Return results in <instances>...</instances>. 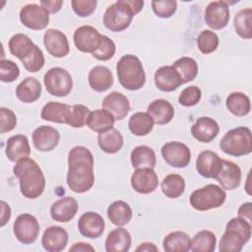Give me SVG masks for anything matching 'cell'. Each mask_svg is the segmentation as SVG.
<instances>
[{
    "instance_id": "4fadbf2b",
    "label": "cell",
    "mask_w": 252,
    "mask_h": 252,
    "mask_svg": "<svg viewBox=\"0 0 252 252\" xmlns=\"http://www.w3.org/2000/svg\"><path fill=\"white\" fill-rule=\"evenodd\" d=\"M205 22L213 30H221L229 21V7L225 1H213L205 10Z\"/></svg>"
},
{
    "instance_id": "8992f818",
    "label": "cell",
    "mask_w": 252,
    "mask_h": 252,
    "mask_svg": "<svg viewBox=\"0 0 252 252\" xmlns=\"http://www.w3.org/2000/svg\"><path fill=\"white\" fill-rule=\"evenodd\" d=\"M226 199L223 188L216 184H208L190 195V205L197 211H208L220 207Z\"/></svg>"
},
{
    "instance_id": "6da1fadb",
    "label": "cell",
    "mask_w": 252,
    "mask_h": 252,
    "mask_svg": "<svg viewBox=\"0 0 252 252\" xmlns=\"http://www.w3.org/2000/svg\"><path fill=\"white\" fill-rule=\"evenodd\" d=\"M67 184L75 193L89 191L94 183V156L83 146L72 148L68 154Z\"/></svg>"
},
{
    "instance_id": "ee69618b",
    "label": "cell",
    "mask_w": 252,
    "mask_h": 252,
    "mask_svg": "<svg viewBox=\"0 0 252 252\" xmlns=\"http://www.w3.org/2000/svg\"><path fill=\"white\" fill-rule=\"evenodd\" d=\"M90 112V109L83 104H75L71 106L67 124L74 128H82L87 123Z\"/></svg>"
},
{
    "instance_id": "681fc988",
    "label": "cell",
    "mask_w": 252,
    "mask_h": 252,
    "mask_svg": "<svg viewBox=\"0 0 252 252\" xmlns=\"http://www.w3.org/2000/svg\"><path fill=\"white\" fill-rule=\"evenodd\" d=\"M44 55L41 51V49L37 46L34 50V52L24 62H22V64L24 65L25 69L31 73H35L37 71H39L43 65H44Z\"/></svg>"
},
{
    "instance_id": "f1b7e54d",
    "label": "cell",
    "mask_w": 252,
    "mask_h": 252,
    "mask_svg": "<svg viewBox=\"0 0 252 252\" xmlns=\"http://www.w3.org/2000/svg\"><path fill=\"white\" fill-rule=\"evenodd\" d=\"M131 235L125 228L111 230L105 239V250L107 252H126L131 246Z\"/></svg>"
},
{
    "instance_id": "7c38bea8",
    "label": "cell",
    "mask_w": 252,
    "mask_h": 252,
    "mask_svg": "<svg viewBox=\"0 0 252 252\" xmlns=\"http://www.w3.org/2000/svg\"><path fill=\"white\" fill-rule=\"evenodd\" d=\"M101 36L96 29L92 26L79 27L74 32V43L78 50L93 53L100 44Z\"/></svg>"
},
{
    "instance_id": "6f0895ef",
    "label": "cell",
    "mask_w": 252,
    "mask_h": 252,
    "mask_svg": "<svg viewBox=\"0 0 252 252\" xmlns=\"http://www.w3.org/2000/svg\"><path fill=\"white\" fill-rule=\"evenodd\" d=\"M126 3L131 7L134 14H138L144 6V1L142 0H126Z\"/></svg>"
},
{
    "instance_id": "d6986e66",
    "label": "cell",
    "mask_w": 252,
    "mask_h": 252,
    "mask_svg": "<svg viewBox=\"0 0 252 252\" xmlns=\"http://www.w3.org/2000/svg\"><path fill=\"white\" fill-rule=\"evenodd\" d=\"M68 242L67 231L58 225L47 227L42 235L41 244L48 252H59L65 249Z\"/></svg>"
},
{
    "instance_id": "f6af8a7d",
    "label": "cell",
    "mask_w": 252,
    "mask_h": 252,
    "mask_svg": "<svg viewBox=\"0 0 252 252\" xmlns=\"http://www.w3.org/2000/svg\"><path fill=\"white\" fill-rule=\"evenodd\" d=\"M115 51H116V46L114 41L110 39L108 36L102 35L99 46L95 51L92 53V55L97 60L106 61L114 56Z\"/></svg>"
},
{
    "instance_id": "3957f363",
    "label": "cell",
    "mask_w": 252,
    "mask_h": 252,
    "mask_svg": "<svg viewBox=\"0 0 252 252\" xmlns=\"http://www.w3.org/2000/svg\"><path fill=\"white\" fill-rule=\"evenodd\" d=\"M252 224L242 218H233L226 223L219 250L220 252H239L242 250L251 236Z\"/></svg>"
},
{
    "instance_id": "7bdbcfd3",
    "label": "cell",
    "mask_w": 252,
    "mask_h": 252,
    "mask_svg": "<svg viewBox=\"0 0 252 252\" xmlns=\"http://www.w3.org/2000/svg\"><path fill=\"white\" fill-rule=\"evenodd\" d=\"M197 45L203 54L212 53L219 46V36L213 31L204 30L197 37Z\"/></svg>"
},
{
    "instance_id": "f35d334b",
    "label": "cell",
    "mask_w": 252,
    "mask_h": 252,
    "mask_svg": "<svg viewBox=\"0 0 252 252\" xmlns=\"http://www.w3.org/2000/svg\"><path fill=\"white\" fill-rule=\"evenodd\" d=\"M162 193L170 199L180 197L185 190L184 178L179 174H168L161 181Z\"/></svg>"
},
{
    "instance_id": "8d00e7d4",
    "label": "cell",
    "mask_w": 252,
    "mask_h": 252,
    "mask_svg": "<svg viewBox=\"0 0 252 252\" xmlns=\"http://www.w3.org/2000/svg\"><path fill=\"white\" fill-rule=\"evenodd\" d=\"M154 120L148 112H136L131 115L128 126L132 134L135 136H146L154 128Z\"/></svg>"
},
{
    "instance_id": "4dcf8cb0",
    "label": "cell",
    "mask_w": 252,
    "mask_h": 252,
    "mask_svg": "<svg viewBox=\"0 0 252 252\" xmlns=\"http://www.w3.org/2000/svg\"><path fill=\"white\" fill-rule=\"evenodd\" d=\"M40 94L41 85L35 78L32 77H27L24 79L16 89L17 97L25 103H31L37 100Z\"/></svg>"
},
{
    "instance_id": "e575fe53",
    "label": "cell",
    "mask_w": 252,
    "mask_h": 252,
    "mask_svg": "<svg viewBox=\"0 0 252 252\" xmlns=\"http://www.w3.org/2000/svg\"><path fill=\"white\" fill-rule=\"evenodd\" d=\"M97 143L104 153L115 154L119 152L123 146V137L117 129L111 128L98 134Z\"/></svg>"
},
{
    "instance_id": "d4e9b609",
    "label": "cell",
    "mask_w": 252,
    "mask_h": 252,
    "mask_svg": "<svg viewBox=\"0 0 252 252\" xmlns=\"http://www.w3.org/2000/svg\"><path fill=\"white\" fill-rule=\"evenodd\" d=\"M5 154L12 162H17L31 155V147L29 140L25 135L18 134L7 140Z\"/></svg>"
},
{
    "instance_id": "484cf974",
    "label": "cell",
    "mask_w": 252,
    "mask_h": 252,
    "mask_svg": "<svg viewBox=\"0 0 252 252\" xmlns=\"http://www.w3.org/2000/svg\"><path fill=\"white\" fill-rule=\"evenodd\" d=\"M8 45L11 54L20 59L21 62L27 60L37 47V45L34 44L32 39L24 33L14 34L10 38Z\"/></svg>"
},
{
    "instance_id": "cb8c5ba5",
    "label": "cell",
    "mask_w": 252,
    "mask_h": 252,
    "mask_svg": "<svg viewBox=\"0 0 252 252\" xmlns=\"http://www.w3.org/2000/svg\"><path fill=\"white\" fill-rule=\"evenodd\" d=\"M103 109L109 111L116 120H122L130 110V103L126 95L119 92H111L102 100Z\"/></svg>"
},
{
    "instance_id": "680465c9",
    "label": "cell",
    "mask_w": 252,
    "mask_h": 252,
    "mask_svg": "<svg viewBox=\"0 0 252 252\" xmlns=\"http://www.w3.org/2000/svg\"><path fill=\"white\" fill-rule=\"evenodd\" d=\"M136 251L139 252V251H146V252H151V251H158V247L152 243V242H144V243H141L137 248H136Z\"/></svg>"
},
{
    "instance_id": "52a82bcc",
    "label": "cell",
    "mask_w": 252,
    "mask_h": 252,
    "mask_svg": "<svg viewBox=\"0 0 252 252\" xmlns=\"http://www.w3.org/2000/svg\"><path fill=\"white\" fill-rule=\"evenodd\" d=\"M134 15L133 10L126 3V0H118L105 10L103 24L111 32H122L130 26Z\"/></svg>"
},
{
    "instance_id": "7a4b0ae2",
    "label": "cell",
    "mask_w": 252,
    "mask_h": 252,
    "mask_svg": "<svg viewBox=\"0 0 252 252\" xmlns=\"http://www.w3.org/2000/svg\"><path fill=\"white\" fill-rule=\"evenodd\" d=\"M13 172L20 181V190L24 197L36 199L43 193L45 177L41 168L33 159L25 158L17 161Z\"/></svg>"
},
{
    "instance_id": "f546056e",
    "label": "cell",
    "mask_w": 252,
    "mask_h": 252,
    "mask_svg": "<svg viewBox=\"0 0 252 252\" xmlns=\"http://www.w3.org/2000/svg\"><path fill=\"white\" fill-rule=\"evenodd\" d=\"M70 110L71 106L68 104L57 101H49L42 107L40 117L46 121L67 124Z\"/></svg>"
},
{
    "instance_id": "5b68a950",
    "label": "cell",
    "mask_w": 252,
    "mask_h": 252,
    "mask_svg": "<svg viewBox=\"0 0 252 252\" xmlns=\"http://www.w3.org/2000/svg\"><path fill=\"white\" fill-rule=\"evenodd\" d=\"M220 150L233 157H241L252 152V133L250 128L240 126L226 132L220 142Z\"/></svg>"
},
{
    "instance_id": "5bb4252c",
    "label": "cell",
    "mask_w": 252,
    "mask_h": 252,
    "mask_svg": "<svg viewBox=\"0 0 252 252\" xmlns=\"http://www.w3.org/2000/svg\"><path fill=\"white\" fill-rule=\"evenodd\" d=\"M131 185L136 192L149 194L158 188V177L154 168H137L131 176Z\"/></svg>"
},
{
    "instance_id": "2e32d148",
    "label": "cell",
    "mask_w": 252,
    "mask_h": 252,
    "mask_svg": "<svg viewBox=\"0 0 252 252\" xmlns=\"http://www.w3.org/2000/svg\"><path fill=\"white\" fill-rule=\"evenodd\" d=\"M222 166V159L212 151L206 150L196 159V170L205 178H216Z\"/></svg>"
},
{
    "instance_id": "44dd1931",
    "label": "cell",
    "mask_w": 252,
    "mask_h": 252,
    "mask_svg": "<svg viewBox=\"0 0 252 252\" xmlns=\"http://www.w3.org/2000/svg\"><path fill=\"white\" fill-rule=\"evenodd\" d=\"M78 208V202L74 198L63 197L51 205L50 216L56 221L68 222L76 216Z\"/></svg>"
},
{
    "instance_id": "ffe728a7",
    "label": "cell",
    "mask_w": 252,
    "mask_h": 252,
    "mask_svg": "<svg viewBox=\"0 0 252 252\" xmlns=\"http://www.w3.org/2000/svg\"><path fill=\"white\" fill-rule=\"evenodd\" d=\"M219 132V124L211 117H200L191 127L193 138L201 143L212 142L218 136Z\"/></svg>"
},
{
    "instance_id": "7402d4cb",
    "label": "cell",
    "mask_w": 252,
    "mask_h": 252,
    "mask_svg": "<svg viewBox=\"0 0 252 252\" xmlns=\"http://www.w3.org/2000/svg\"><path fill=\"white\" fill-rule=\"evenodd\" d=\"M155 84L162 92H173L183 84L180 76L171 65L162 66L155 73Z\"/></svg>"
},
{
    "instance_id": "11a10c76",
    "label": "cell",
    "mask_w": 252,
    "mask_h": 252,
    "mask_svg": "<svg viewBox=\"0 0 252 252\" xmlns=\"http://www.w3.org/2000/svg\"><path fill=\"white\" fill-rule=\"evenodd\" d=\"M0 205H1V223H0V225L4 226L9 221V220L11 218V208L5 201H1Z\"/></svg>"
},
{
    "instance_id": "d6a6232c",
    "label": "cell",
    "mask_w": 252,
    "mask_h": 252,
    "mask_svg": "<svg viewBox=\"0 0 252 252\" xmlns=\"http://www.w3.org/2000/svg\"><path fill=\"white\" fill-rule=\"evenodd\" d=\"M132 209L130 206L121 200L111 203L107 208V217L109 220L116 226L127 224L132 219Z\"/></svg>"
},
{
    "instance_id": "816d5d0a",
    "label": "cell",
    "mask_w": 252,
    "mask_h": 252,
    "mask_svg": "<svg viewBox=\"0 0 252 252\" xmlns=\"http://www.w3.org/2000/svg\"><path fill=\"white\" fill-rule=\"evenodd\" d=\"M0 117H1V129L0 133L4 134L12 131L17 124L16 114L9 108L1 107L0 108Z\"/></svg>"
},
{
    "instance_id": "1f68e13d",
    "label": "cell",
    "mask_w": 252,
    "mask_h": 252,
    "mask_svg": "<svg viewBox=\"0 0 252 252\" xmlns=\"http://www.w3.org/2000/svg\"><path fill=\"white\" fill-rule=\"evenodd\" d=\"M115 120V117L109 111L96 109L90 112L86 124L91 130L99 134L113 128Z\"/></svg>"
},
{
    "instance_id": "ab89813d",
    "label": "cell",
    "mask_w": 252,
    "mask_h": 252,
    "mask_svg": "<svg viewBox=\"0 0 252 252\" xmlns=\"http://www.w3.org/2000/svg\"><path fill=\"white\" fill-rule=\"evenodd\" d=\"M217 237L210 230L197 232L191 240V250L193 252H214L216 249Z\"/></svg>"
},
{
    "instance_id": "ba28073f",
    "label": "cell",
    "mask_w": 252,
    "mask_h": 252,
    "mask_svg": "<svg viewBox=\"0 0 252 252\" xmlns=\"http://www.w3.org/2000/svg\"><path fill=\"white\" fill-rule=\"evenodd\" d=\"M46 91L54 96H66L73 88V80L70 73L60 67L49 69L43 78Z\"/></svg>"
},
{
    "instance_id": "4316f807",
    "label": "cell",
    "mask_w": 252,
    "mask_h": 252,
    "mask_svg": "<svg viewBox=\"0 0 252 252\" xmlns=\"http://www.w3.org/2000/svg\"><path fill=\"white\" fill-rule=\"evenodd\" d=\"M88 80L90 87L97 93L105 92L113 85V75L105 66H94L92 68Z\"/></svg>"
},
{
    "instance_id": "603a6c76",
    "label": "cell",
    "mask_w": 252,
    "mask_h": 252,
    "mask_svg": "<svg viewBox=\"0 0 252 252\" xmlns=\"http://www.w3.org/2000/svg\"><path fill=\"white\" fill-rule=\"evenodd\" d=\"M225 190L236 189L241 181V169L233 161L222 159V166L215 178Z\"/></svg>"
},
{
    "instance_id": "b9f144b4",
    "label": "cell",
    "mask_w": 252,
    "mask_h": 252,
    "mask_svg": "<svg viewBox=\"0 0 252 252\" xmlns=\"http://www.w3.org/2000/svg\"><path fill=\"white\" fill-rule=\"evenodd\" d=\"M172 66L180 76L183 84L193 81L198 74V64L191 57H181L177 59Z\"/></svg>"
},
{
    "instance_id": "836d02e7",
    "label": "cell",
    "mask_w": 252,
    "mask_h": 252,
    "mask_svg": "<svg viewBox=\"0 0 252 252\" xmlns=\"http://www.w3.org/2000/svg\"><path fill=\"white\" fill-rule=\"evenodd\" d=\"M131 163L134 168L150 167L154 168L157 163V158L154 150L148 146H138L131 152Z\"/></svg>"
},
{
    "instance_id": "60d3db41",
    "label": "cell",
    "mask_w": 252,
    "mask_h": 252,
    "mask_svg": "<svg viewBox=\"0 0 252 252\" xmlns=\"http://www.w3.org/2000/svg\"><path fill=\"white\" fill-rule=\"evenodd\" d=\"M233 25L236 33L240 37L250 39L252 37V9L240 10L234 17Z\"/></svg>"
},
{
    "instance_id": "c3c4849f",
    "label": "cell",
    "mask_w": 252,
    "mask_h": 252,
    "mask_svg": "<svg viewBox=\"0 0 252 252\" xmlns=\"http://www.w3.org/2000/svg\"><path fill=\"white\" fill-rule=\"evenodd\" d=\"M201 90L197 86H189L185 88L178 96V101L183 106H194L201 99Z\"/></svg>"
},
{
    "instance_id": "db71d44e",
    "label": "cell",
    "mask_w": 252,
    "mask_h": 252,
    "mask_svg": "<svg viewBox=\"0 0 252 252\" xmlns=\"http://www.w3.org/2000/svg\"><path fill=\"white\" fill-rule=\"evenodd\" d=\"M237 215L239 218L246 220L248 222L252 224V203L247 202L242 204L238 209Z\"/></svg>"
},
{
    "instance_id": "74e56055",
    "label": "cell",
    "mask_w": 252,
    "mask_h": 252,
    "mask_svg": "<svg viewBox=\"0 0 252 252\" xmlns=\"http://www.w3.org/2000/svg\"><path fill=\"white\" fill-rule=\"evenodd\" d=\"M227 109L235 116H245L250 112V98L243 93L234 92L228 94L225 101Z\"/></svg>"
},
{
    "instance_id": "8fae6325",
    "label": "cell",
    "mask_w": 252,
    "mask_h": 252,
    "mask_svg": "<svg viewBox=\"0 0 252 252\" xmlns=\"http://www.w3.org/2000/svg\"><path fill=\"white\" fill-rule=\"evenodd\" d=\"M20 20L28 29L39 31L47 27L49 23V13L41 5L27 4L20 11Z\"/></svg>"
},
{
    "instance_id": "e0dca14e",
    "label": "cell",
    "mask_w": 252,
    "mask_h": 252,
    "mask_svg": "<svg viewBox=\"0 0 252 252\" xmlns=\"http://www.w3.org/2000/svg\"><path fill=\"white\" fill-rule=\"evenodd\" d=\"M104 220L94 212L83 214L78 220V229L80 233L88 238H97L104 231Z\"/></svg>"
},
{
    "instance_id": "83f0119b",
    "label": "cell",
    "mask_w": 252,
    "mask_h": 252,
    "mask_svg": "<svg viewBox=\"0 0 252 252\" xmlns=\"http://www.w3.org/2000/svg\"><path fill=\"white\" fill-rule=\"evenodd\" d=\"M147 112L153 118L154 123L158 125L169 123L174 116L173 106L169 101L162 98L152 101L148 106Z\"/></svg>"
},
{
    "instance_id": "d590c367",
    "label": "cell",
    "mask_w": 252,
    "mask_h": 252,
    "mask_svg": "<svg viewBox=\"0 0 252 252\" xmlns=\"http://www.w3.org/2000/svg\"><path fill=\"white\" fill-rule=\"evenodd\" d=\"M162 246L166 252H187L191 249V239L185 232L177 230L164 237Z\"/></svg>"
},
{
    "instance_id": "9f6ffc18",
    "label": "cell",
    "mask_w": 252,
    "mask_h": 252,
    "mask_svg": "<svg viewBox=\"0 0 252 252\" xmlns=\"http://www.w3.org/2000/svg\"><path fill=\"white\" fill-rule=\"evenodd\" d=\"M69 251H82V252H88V251H92L94 252V248L90 245L89 243H85V242H78V243H75L72 247H70Z\"/></svg>"
},
{
    "instance_id": "9c48e42d",
    "label": "cell",
    "mask_w": 252,
    "mask_h": 252,
    "mask_svg": "<svg viewBox=\"0 0 252 252\" xmlns=\"http://www.w3.org/2000/svg\"><path fill=\"white\" fill-rule=\"evenodd\" d=\"M39 230V223L36 218L32 215L22 214L14 221V234L16 238L23 244L33 243L37 239Z\"/></svg>"
},
{
    "instance_id": "30bf717a",
    "label": "cell",
    "mask_w": 252,
    "mask_h": 252,
    "mask_svg": "<svg viewBox=\"0 0 252 252\" xmlns=\"http://www.w3.org/2000/svg\"><path fill=\"white\" fill-rule=\"evenodd\" d=\"M161 156L167 164L176 168L186 167L191 160L190 149L177 141L164 144L161 147Z\"/></svg>"
},
{
    "instance_id": "7dc6e473",
    "label": "cell",
    "mask_w": 252,
    "mask_h": 252,
    "mask_svg": "<svg viewBox=\"0 0 252 252\" xmlns=\"http://www.w3.org/2000/svg\"><path fill=\"white\" fill-rule=\"evenodd\" d=\"M20 75V69L18 65L11 61L1 59L0 61V80L4 83H12L18 79Z\"/></svg>"
},
{
    "instance_id": "f5cc1de1",
    "label": "cell",
    "mask_w": 252,
    "mask_h": 252,
    "mask_svg": "<svg viewBox=\"0 0 252 252\" xmlns=\"http://www.w3.org/2000/svg\"><path fill=\"white\" fill-rule=\"evenodd\" d=\"M40 5L43 8H45L48 11V13L54 14L61 9L63 5V1L62 0H41Z\"/></svg>"
},
{
    "instance_id": "277c9868",
    "label": "cell",
    "mask_w": 252,
    "mask_h": 252,
    "mask_svg": "<svg viewBox=\"0 0 252 252\" xmlns=\"http://www.w3.org/2000/svg\"><path fill=\"white\" fill-rule=\"evenodd\" d=\"M120 85L129 91L140 90L146 82V74L140 59L132 54L122 56L116 64Z\"/></svg>"
},
{
    "instance_id": "f907efd6",
    "label": "cell",
    "mask_w": 252,
    "mask_h": 252,
    "mask_svg": "<svg viewBox=\"0 0 252 252\" xmlns=\"http://www.w3.org/2000/svg\"><path fill=\"white\" fill-rule=\"evenodd\" d=\"M96 0H72L71 5L73 11L80 17H88L92 15L96 7Z\"/></svg>"
},
{
    "instance_id": "bcb514c9",
    "label": "cell",
    "mask_w": 252,
    "mask_h": 252,
    "mask_svg": "<svg viewBox=\"0 0 252 252\" xmlns=\"http://www.w3.org/2000/svg\"><path fill=\"white\" fill-rule=\"evenodd\" d=\"M151 4L154 13L163 19L171 17L177 8V2L173 0H155Z\"/></svg>"
},
{
    "instance_id": "ac0fdd59",
    "label": "cell",
    "mask_w": 252,
    "mask_h": 252,
    "mask_svg": "<svg viewBox=\"0 0 252 252\" xmlns=\"http://www.w3.org/2000/svg\"><path fill=\"white\" fill-rule=\"evenodd\" d=\"M59 140V131L51 126H39L32 133L33 146L40 152L52 151L58 145Z\"/></svg>"
},
{
    "instance_id": "9a60e30c",
    "label": "cell",
    "mask_w": 252,
    "mask_h": 252,
    "mask_svg": "<svg viewBox=\"0 0 252 252\" xmlns=\"http://www.w3.org/2000/svg\"><path fill=\"white\" fill-rule=\"evenodd\" d=\"M43 43L47 52L56 58L66 56L69 51V41L65 33L55 29H48L44 32Z\"/></svg>"
}]
</instances>
